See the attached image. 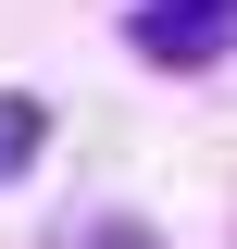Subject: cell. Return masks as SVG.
<instances>
[{
	"mask_svg": "<svg viewBox=\"0 0 237 249\" xmlns=\"http://www.w3.org/2000/svg\"><path fill=\"white\" fill-rule=\"evenodd\" d=\"M88 249H162V237H150L138 212H100V224H88Z\"/></svg>",
	"mask_w": 237,
	"mask_h": 249,
	"instance_id": "cell-3",
	"label": "cell"
},
{
	"mask_svg": "<svg viewBox=\"0 0 237 249\" xmlns=\"http://www.w3.org/2000/svg\"><path fill=\"white\" fill-rule=\"evenodd\" d=\"M138 62H162V75H200V62H225L237 37V0H138Z\"/></svg>",
	"mask_w": 237,
	"mask_h": 249,
	"instance_id": "cell-1",
	"label": "cell"
},
{
	"mask_svg": "<svg viewBox=\"0 0 237 249\" xmlns=\"http://www.w3.org/2000/svg\"><path fill=\"white\" fill-rule=\"evenodd\" d=\"M38 150H50V100L38 88H0V187H25Z\"/></svg>",
	"mask_w": 237,
	"mask_h": 249,
	"instance_id": "cell-2",
	"label": "cell"
}]
</instances>
